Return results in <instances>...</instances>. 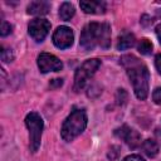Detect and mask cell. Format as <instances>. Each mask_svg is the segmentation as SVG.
I'll use <instances>...</instances> for the list:
<instances>
[{"instance_id": "6da1fadb", "label": "cell", "mask_w": 161, "mask_h": 161, "mask_svg": "<svg viewBox=\"0 0 161 161\" xmlns=\"http://www.w3.org/2000/svg\"><path fill=\"white\" fill-rule=\"evenodd\" d=\"M121 64L126 69V73L132 83V88L136 97L141 101L146 99L148 96V80H150V72L147 67L137 57L132 54L123 55L121 58Z\"/></svg>"}, {"instance_id": "7a4b0ae2", "label": "cell", "mask_w": 161, "mask_h": 161, "mask_svg": "<svg viewBox=\"0 0 161 161\" xmlns=\"http://www.w3.org/2000/svg\"><path fill=\"white\" fill-rule=\"evenodd\" d=\"M111 44V26L108 23H88L82 33L79 45L84 50H92L96 47L107 49Z\"/></svg>"}, {"instance_id": "3957f363", "label": "cell", "mask_w": 161, "mask_h": 161, "mask_svg": "<svg viewBox=\"0 0 161 161\" xmlns=\"http://www.w3.org/2000/svg\"><path fill=\"white\" fill-rule=\"evenodd\" d=\"M86 127H87L86 112L83 109H74L64 119L60 128V136L64 141L70 142L75 137H78L86 130Z\"/></svg>"}, {"instance_id": "277c9868", "label": "cell", "mask_w": 161, "mask_h": 161, "mask_svg": "<svg viewBox=\"0 0 161 161\" xmlns=\"http://www.w3.org/2000/svg\"><path fill=\"white\" fill-rule=\"evenodd\" d=\"M25 125L29 131V147L31 152H36L38 148L40 147L42 142V133H43V127L44 122L43 118L39 113L36 112H30L25 117Z\"/></svg>"}, {"instance_id": "5b68a950", "label": "cell", "mask_w": 161, "mask_h": 161, "mask_svg": "<svg viewBox=\"0 0 161 161\" xmlns=\"http://www.w3.org/2000/svg\"><path fill=\"white\" fill-rule=\"evenodd\" d=\"M101 67V60L97 58L93 59H87L77 70L74 74V89L75 91H80L87 82L89 80V78L97 72V69Z\"/></svg>"}, {"instance_id": "8992f818", "label": "cell", "mask_w": 161, "mask_h": 161, "mask_svg": "<svg viewBox=\"0 0 161 161\" xmlns=\"http://www.w3.org/2000/svg\"><path fill=\"white\" fill-rule=\"evenodd\" d=\"M50 30V23L47 19H33L28 24V31L29 35L35 40V42H43L45 36L48 35Z\"/></svg>"}, {"instance_id": "52a82bcc", "label": "cell", "mask_w": 161, "mask_h": 161, "mask_svg": "<svg viewBox=\"0 0 161 161\" xmlns=\"http://www.w3.org/2000/svg\"><path fill=\"white\" fill-rule=\"evenodd\" d=\"M38 68L42 73L59 72L63 68V63L59 58L50 53H40L38 57Z\"/></svg>"}, {"instance_id": "ba28073f", "label": "cell", "mask_w": 161, "mask_h": 161, "mask_svg": "<svg viewBox=\"0 0 161 161\" xmlns=\"http://www.w3.org/2000/svg\"><path fill=\"white\" fill-rule=\"evenodd\" d=\"M74 34L69 26H58L53 34V43L59 49H67L73 44Z\"/></svg>"}, {"instance_id": "9c48e42d", "label": "cell", "mask_w": 161, "mask_h": 161, "mask_svg": "<svg viewBox=\"0 0 161 161\" xmlns=\"http://www.w3.org/2000/svg\"><path fill=\"white\" fill-rule=\"evenodd\" d=\"M114 133H116L119 138H122V140H123L130 147H132V148H135V147H137L138 145H141V136H140V133H138L136 130L130 128V127L126 126V125H123L122 127L117 128V130L114 131Z\"/></svg>"}, {"instance_id": "30bf717a", "label": "cell", "mask_w": 161, "mask_h": 161, "mask_svg": "<svg viewBox=\"0 0 161 161\" xmlns=\"http://www.w3.org/2000/svg\"><path fill=\"white\" fill-rule=\"evenodd\" d=\"M79 6L86 14H103L106 11L104 1H80Z\"/></svg>"}, {"instance_id": "8fae6325", "label": "cell", "mask_w": 161, "mask_h": 161, "mask_svg": "<svg viewBox=\"0 0 161 161\" xmlns=\"http://www.w3.org/2000/svg\"><path fill=\"white\" fill-rule=\"evenodd\" d=\"M49 10L50 4L47 1H31L26 8V13L30 15H45Z\"/></svg>"}, {"instance_id": "7c38bea8", "label": "cell", "mask_w": 161, "mask_h": 161, "mask_svg": "<svg viewBox=\"0 0 161 161\" xmlns=\"http://www.w3.org/2000/svg\"><path fill=\"white\" fill-rule=\"evenodd\" d=\"M136 39L135 35L132 33H123L122 35L118 36V42H117V49L118 50H125V49H130L135 45Z\"/></svg>"}, {"instance_id": "4fadbf2b", "label": "cell", "mask_w": 161, "mask_h": 161, "mask_svg": "<svg viewBox=\"0 0 161 161\" xmlns=\"http://www.w3.org/2000/svg\"><path fill=\"white\" fill-rule=\"evenodd\" d=\"M74 11H75L74 6L70 3H63L60 5V8H59V16H60L62 20L68 21V20H70L73 18Z\"/></svg>"}, {"instance_id": "5bb4252c", "label": "cell", "mask_w": 161, "mask_h": 161, "mask_svg": "<svg viewBox=\"0 0 161 161\" xmlns=\"http://www.w3.org/2000/svg\"><path fill=\"white\" fill-rule=\"evenodd\" d=\"M142 150L148 157H155L158 152V145L153 140H146L142 142Z\"/></svg>"}, {"instance_id": "9a60e30c", "label": "cell", "mask_w": 161, "mask_h": 161, "mask_svg": "<svg viewBox=\"0 0 161 161\" xmlns=\"http://www.w3.org/2000/svg\"><path fill=\"white\" fill-rule=\"evenodd\" d=\"M137 49H138V52H140L141 54L148 55V54H151V52H152V43H151L147 38H142V39L138 42V44H137Z\"/></svg>"}, {"instance_id": "2e32d148", "label": "cell", "mask_w": 161, "mask_h": 161, "mask_svg": "<svg viewBox=\"0 0 161 161\" xmlns=\"http://www.w3.org/2000/svg\"><path fill=\"white\" fill-rule=\"evenodd\" d=\"M1 59H3V62H5V63H9V62H11L13 59H14V54H13V52H11V49H6V48H1Z\"/></svg>"}, {"instance_id": "e0dca14e", "label": "cell", "mask_w": 161, "mask_h": 161, "mask_svg": "<svg viewBox=\"0 0 161 161\" xmlns=\"http://www.w3.org/2000/svg\"><path fill=\"white\" fill-rule=\"evenodd\" d=\"M11 29H13V26H11L9 23H6V21H3V24H1V30H0V34H1L3 36H6L8 34H10V33H11Z\"/></svg>"}, {"instance_id": "ac0fdd59", "label": "cell", "mask_w": 161, "mask_h": 161, "mask_svg": "<svg viewBox=\"0 0 161 161\" xmlns=\"http://www.w3.org/2000/svg\"><path fill=\"white\" fill-rule=\"evenodd\" d=\"M152 99L156 104H161V87L155 88V91L152 92Z\"/></svg>"}, {"instance_id": "d6986e66", "label": "cell", "mask_w": 161, "mask_h": 161, "mask_svg": "<svg viewBox=\"0 0 161 161\" xmlns=\"http://www.w3.org/2000/svg\"><path fill=\"white\" fill-rule=\"evenodd\" d=\"M123 161H145L140 155H128L123 158Z\"/></svg>"}, {"instance_id": "ffe728a7", "label": "cell", "mask_w": 161, "mask_h": 161, "mask_svg": "<svg viewBox=\"0 0 161 161\" xmlns=\"http://www.w3.org/2000/svg\"><path fill=\"white\" fill-rule=\"evenodd\" d=\"M155 67L157 69V72L161 74V54H157L155 58Z\"/></svg>"}, {"instance_id": "44dd1931", "label": "cell", "mask_w": 161, "mask_h": 161, "mask_svg": "<svg viewBox=\"0 0 161 161\" xmlns=\"http://www.w3.org/2000/svg\"><path fill=\"white\" fill-rule=\"evenodd\" d=\"M156 35H157V39H158V42L161 43V24H158L157 26H156Z\"/></svg>"}]
</instances>
